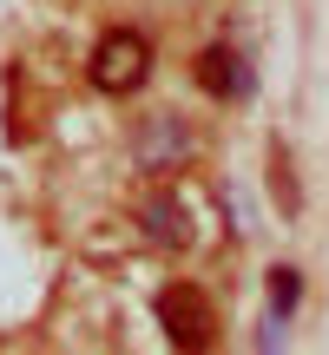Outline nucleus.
<instances>
[{
  "instance_id": "obj_1",
  "label": "nucleus",
  "mask_w": 329,
  "mask_h": 355,
  "mask_svg": "<svg viewBox=\"0 0 329 355\" xmlns=\"http://www.w3.org/2000/svg\"><path fill=\"white\" fill-rule=\"evenodd\" d=\"M92 86L106 92V99H126V92H139L145 79H152V40L132 33V26H112V33L92 46Z\"/></svg>"
},
{
  "instance_id": "obj_2",
  "label": "nucleus",
  "mask_w": 329,
  "mask_h": 355,
  "mask_svg": "<svg viewBox=\"0 0 329 355\" xmlns=\"http://www.w3.org/2000/svg\"><path fill=\"white\" fill-rule=\"evenodd\" d=\"M158 329L171 349H211L217 343V316L191 283H164L158 290Z\"/></svg>"
},
{
  "instance_id": "obj_3",
  "label": "nucleus",
  "mask_w": 329,
  "mask_h": 355,
  "mask_svg": "<svg viewBox=\"0 0 329 355\" xmlns=\"http://www.w3.org/2000/svg\"><path fill=\"white\" fill-rule=\"evenodd\" d=\"M191 224H198V217H191V204L178 198V191H152V198L139 204V230L158 250H191V237H198Z\"/></svg>"
},
{
  "instance_id": "obj_4",
  "label": "nucleus",
  "mask_w": 329,
  "mask_h": 355,
  "mask_svg": "<svg viewBox=\"0 0 329 355\" xmlns=\"http://www.w3.org/2000/svg\"><path fill=\"white\" fill-rule=\"evenodd\" d=\"M132 152H139V165H145V171H171L178 158H191V132L178 125L171 112H158V119H145V125H139Z\"/></svg>"
},
{
  "instance_id": "obj_5",
  "label": "nucleus",
  "mask_w": 329,
  "mask_h": 355,
  "mask_svg": "<svg viewBox=\"0 0 329 355\" xmlns=\"http://www.w3.org/2000/svg\"><path fill=\"white\" fill-rule=\"evenodd\" d=\"M191 79H198L211 99H244V92H251V66H244L230 46H204L198 66H191Z\"/></svg>"
},
{
  "instance_id": "obj_6",
  "label": "nucleus",
  "mask_w": 329,
  "mask_h": 355,
  "mask_svg": "<svg viewBox=\"0 0 329 355\" xmlns=\"http://www.w3.org/2000/svg\"><path fill=\"white\" fill-rule=\"evenodd\" d=\"M296 296H303V277H296L290 263H283V270H270V336H264L270 349H277V322L296 309Z\"/></svg>"
}]
</instances>
